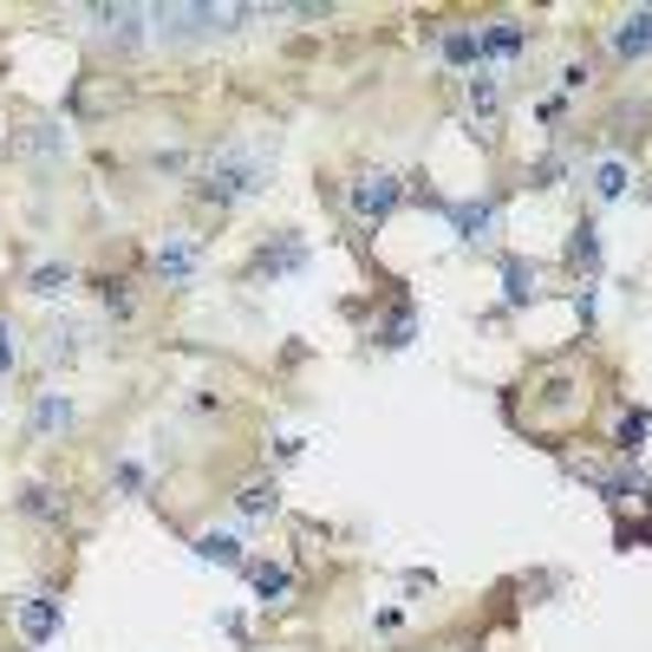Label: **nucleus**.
I'll use <instances>...</instances> for the list:
<instances>
[{"label":"nucleus","mask_w":652,"mask_h":652,"mask_svg":"<svg viewBox=\"0 0 652 652\" xmlns=\"http://www.w3.org/2000/svg\"><path fill=\"white\" fill-rule=\"evenodd\" d=\"M13 365H20V327H13V320H0V378H7Z\"/></svg>","instance_id":"obj_25"},{"label":"nucleus","mask_w":652,"mask_h":652,"mask_svg":"<svg viewBox=\"0 0 652 652\" xmlns=\"http://www.w3.org/2000/svg\"><path fill=\"white\" fill-rule=\"evenodd\" d=\"M450 222H457V235H463V242H490L496 210H490V203H463V210H450Z\"/></svg>","instance_id":"obj_15"},{"label":"nucleus","mask_w":652,"mask_h":652,"mask_svg":"<svg viewBox=\"0 0 652 652\" xmlns=\"http://www.w3.org/2000/svg\"><path fill=\"white\" fill-rule=\"evenodd\" d=\"M46 360H53V365L78 360V327H53V333H46Z\"/></svg>","instance_id":"obj_24"},{"label":"nucleus","mask_w":652,"mask_h":652,"mask_svg":"<svg viewBox=\"0 0 652 652\" xmlns=\"http://www.w3.org/2000/svg\"><path fill=\"white\" fill-rule=\"evenodd\" d=\"M196 555H203V562H222V568H242V562H248V555H242V542H235V535H222V528L196 535Z\"/></svg>","instance_id":"obj_16"},{"label":"nucleus","mask_w":652,"mask_h":652,"mask_svg":"<svg viewBox=\"0 0 652 652\" xmlns=\"http://www.w3.org/2000/svg\"><path fill=\"white\" fill-rule=\"evenodd\" d=\"M568 261H575V268H587V275L600 268V228H594V222H580V228H575V242H568Z\"/></svg>","instance_id":"obj_18"},{"label":"nucleus","mask_w":652,"mask_h":652,"mask_svg":"<svg viewBox=\"0 0 652 652\" xmlns=\"http://www.w3.org/2000/svg\"><path fill=\"white\" fill-rule=\"evenodd\" d=\"M73 398L66 392H40V405H33V437H60V431H73Z\"/></svg>","instance_id":"obj_7"},{"label":"nucleus","mask_w":652,"mask_h":652,"mask_svg":"<svg viewBox=\"0 0 652 652\" xmlns=\"http://www.w3.org/2000/svg\"><path fill=\"white\" fill-rule=\"evenodd\" d=\"M477 40H483V60H515L522 53V26L515 20H490Z\"/></svg>","instance_id":"obj_12"},{"label":"nucleus","mask_w":652,"mask_h":652,"mask_svg":"<svg viewBox=\"0 0 652 652\" xmlns=\"http://www.w3.org/2000/svg\"><path fill=\"white\" fill-rule=\"evenodd\" d=\"M535 288H542V268H535V261H522V255H509V261H503L509 307H528V300H535Z\"/></svg>","instance_id":"obj_10"},{"label":"nucleus","mask_w":652,"mask_h":652,"mask_svg":"<svg viewBox=\"0 0 652 652\" xmlns=\"http://www.w3.org/2000/svg\"><path fill=\"white\" fill-rule=\"evenodd\" d=\"M150 170H163V177H177V170H183V150H157V157H150Z\"/></svg>","instance_id":"obj_27"},{"label":"nucleus","mask_w":652,"mask_h":652,"mask_svg":"<svg viewBox=\"0 0 652 652\" xmlns=\"http://www.w3.org/2000/svg\"><path fill=\"white\" fill-rule=\"evenodd\" d=\"M470 105H477V118H483V125H496V111H503V85L490 78V66H477V73H470Z\"/></svg>","instance_id":"obj_14"},{"label":"nucleus","mask_w":652,"mask_h":652,"mask_svg":"<svg viewBox=\"0 0 652 652\" xmlns=\"http://www.w3.org/2000/svg\"><path fill=\"white\" fill-rule=\"evenodd\" d=\"M20 503H26V515H33V522H53V528H66V515H73V503H66L60 490H46V483H40V490H26Z\"/></svg>","instance_id":"obj_13"},{"label":"nucleus","mask_w":652,"mask_h":652,"mask_svg":"<svg viewBox=\"0 0 652 652\" xmlns=\"http://www.w3.org/2000/svg\"><path fill=\"white\" fill-rule=\"evenodd\" d=\"M640 443H646V411H627V418H620V431H613V450H620V457H633Z\"/></svg>","instance_id":"obj_22"},{"label":"nucleus","mask_w":652,"mask_h":652,"mask_svg":"<svg viewBox=\"0 0 652 652\" xmlns=\"http://www.w3.org/2000/svg\"><path fill=\"white\" fill-rule=\"evenodd\" d=\"M248 575H255V594H261V600H268V607H281V600H288V568H248Z\"/></svg>","instance_id":"obj_21"},{"label":"nucleus","mask_w":652,"mask_h":652,"mask_svg":"<svg viewBox=\"0 0 652 652\" xmlns=\"http://www.w3.org/2000/svg\"><path fill=\"white\" fill-rule=\"evenodd\" d=\"M346 203H353L360 222H385L398 210V177H392V170H360L353 190H346Z\"/></svg>","instance_id":"obj_2"},{"label":"nucleus","mask_w":652,"mask_h":652,"mask_svg":"<svg viewBox=\"0 0 652 652\" xmlns=\"http://www.w3.org/2000/svg\"><path fill=\"white\" fill-rule=\"evenodd\" d=\"M261 177H268L261 157H248L242 145H228L216 157V170H210V183H203V196H210V203H242V196L261 190Z\"/></svg>","instance_id":"obj_1"},{"label":"nucleus","mask_w":652,"mask_h":652,"mask_svg":"<svg viewBox=\"0 0 652 652\" xmlns=\"http://www.w3.org/2000/svg\"><path fill=\"white\" fill-rule=\"evenodd\" d=\"M411 333H418V313L398 300V307H392V320H385V346H411Z\"/></svg>","instance_id":"obj_23"},{"label":"nucleus","mask_w":652,"mask_h":652,"mask_svg":"<svg viewBox=\"0 0 652 652\" xmlns=\"http://www.w3.org/2000/svg\"><path fill=\"white\" fill-rule=\"evenodd\" d=\"M613 53H620V60H646V53H652V13H646V7L620 20V33H613Z\"/></svg>","instance_id":"obj_9"},{"label":"nucleus","mask_w":652,"mask_h":652,"mask_svg":"<svg viewBox=\"0 0 652 652\" xmlns=\"http://www.w3.org/2000/svg\"><path fill=\"white\" fill-rule=\"evenodd\" d=\"M105 307H111L118 320H131V293H125V281H111V288H105Z\"/></svg>","instance_id":"obj_26"},{"label":"nucleus","mask_w":652,"mask_h":652,"mask_svg":"<svg viewBox=\"0 0 652 652\" xmlns=\"http://www.w3.org/2000/svg\"><path fill=\"white\" fill-rule=\"evenodd\" d=\"M13 613H20V633H26L33 646H46V640L66 627V600H60V594H26Z\"/></svg>","instance_id":"obj_4"},{"label":"nucleus","mask_w":652,"mask_h":652,"mask_svg":"<svg viewBox=\"0 0 652 652\" xmlns=\"http://www.w3.org/2000/svg\"><path fill=\"white\" fill-rule=\"evenodd\" d=\"M255 268H261V275H293V268H307V242H300V235L268 242V248L255 255Z\"/></svg>","instance_id":"obj_8"},{"label":"nucleus","mask_w":652,"mask_h":652,"mask_svg":"<svg viewBox=\"0 0 652 652\" xmlns=\"http://www.w3.org/2000/svg\"><path fill=\"white\" fill-rule=\"evenodd\" d=\"M562 170H568V157H542V163H535V177H542V183H555Z\"/></svg>","instance_id":"obj_28"},{"label":"nucleus","mask_w":652,"mask_h":652,"mask_svg":"<svg viewBox=\"0 0 652 652\" xmlns=\"http://www.w3.org/2000/svg\"><path fill=\"white\" fill-rule=\"evenodd\" d=\"M66 288H73V268L66 261H40L26 275V293H40V300H53V293H66Z\"/></svg>","instance_id":"obj_17"},{"label":"nucleus","mask_w":652,"mask_h":652,"mask_svg":"<svg viewBox=\"0 0 652 652\" xmlns=\"http://www.w3.org/2000/svg\"><path fill=\"white\" fill-rule=\"evenodd\" d=\"M20 150H26L33 163H60V157L73 150V138L60 131V118H40V125H26V138H20Z\"/></svg>","instance_id":"obj_6"},{"label":"nucleus","mask_w":652,"mask_h":652,"mask_svg":"<svg viewBox=\"0 0 652 652\" xmlns=\"http://www.w3.org/2000/svg\"><path fill=\"white\" fill-rule=\"evenodd\" d=\"M235 503H242V515H268V509L281 503V490H275L268 477H255V483H242V496H235Z\"/></svg>","instance_id":"obj_19"},{"label":"nucleus","mask_w":652,"mask_h":652,"mask_svg":"<svg viewBox=\"0 0 652 652\" xmlns=\"http://www.w3.org/2000/svg\"><path fill=\"white\" fill-rule=\"evenodd\" d=\"M92 20L105 26V40H111V46H125V53H131V46L145 40L150 7H92Z\"/></svg>","instance_id":"obj_5"},{"label":"nucleus","mask_w":652,"mask_h":652,"mask_svg":"<svg viewBox=\"0 0 652 652\" xmlns=\"http://www.w3.org/2000/svg\"><path fill=\"white\" fill-rule=\"evenodd\" d=\"M594 196H600V203H620V196H627V163H600V170H594Z\"/></svg>","instance_id":"obj_20"},{"label":"nucleus","mask_w":652,"mask_h":652,"mask_svg":"<svg viewBox=\"0 0 652 652\" xmlns=\"http://www.w3.org/2000/svg\"><path fill=\"white\" fill-rule=\"evenodd\" d=\"M196 261H203V248H196V235H183V228L157 235V248H150V275H157V281H190Z\"/></svg>","instance_id":"obj_3"},{"label":"nucleus","mask_w":652,"mask_h":652,"mask_svg":"<svg viewBox=\"0 0 652 652\" xmlns=\"http://www.w3.org/2000/svg\"><path fill=\"white\" fill-rule=\"evenodd\" d=\"M437 53H443V60H450V66H470V73H477V66H483V40H477V33H470V26H450V33H443V46H437Z\"/></svg>","instance_id":"obj_11"}]
</instances>
